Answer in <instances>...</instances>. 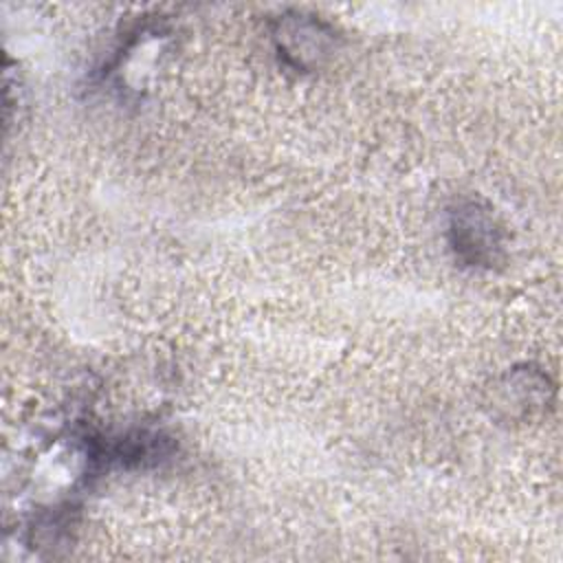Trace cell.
Returning a JSON list of instances; mask_svg holds the SVG:
<instances>
[{
    "label": "cell",
    "mask_w": 563,
    "mask_h": 563,
    "mask_svg": "<svg viewBox=\"0 0 563 563\" xmlns=\"http://www.w3.org/2000/svg\"><path fill=\"white\" fill-rule=\"evenodd\" d=\"M449 242L460 262L475 268H490L504 251L501 224L493 209L477 200H460L449 211Z\"/></svg>",
    "instance_id": "1"
},
{
    "label": "cell",
    "mask_w": 563,
    "mask_h": 563,
    "mask_svg": "<svg viewBox=\"0 0 563 563\" xmlns=\"http://www.w3.org/2000/svg\"><path fill=\"white\" fill-rule=\"evenodd\" d=\"M279 53L297 68H312L330 55L334 33L312 18H286L275 31Z\"/></svg>",
    "instance_id": "2"
}]
</instances>
